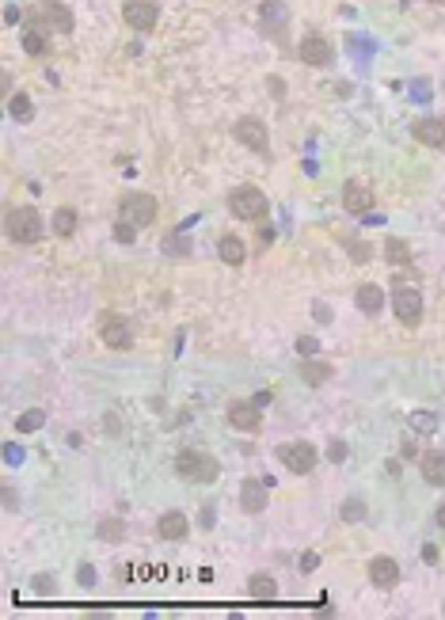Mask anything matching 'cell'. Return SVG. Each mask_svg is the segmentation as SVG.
Listing matches in <instances>:
<instances>
[{"instance_id":"43","label":"cell","mask_w":445,"mask_h":620,"mask_svg":"<svg viewBox=\"0 0 445 620\" xmlns=\"http://www.w3.org/2000/svg\"><path fill=\"white\" fill-rule=\"evenodd\" d=\"M434 517H438V525H441V529H445V503H441V506H438V514H434Z\"/></svg>"},{"instance_id":"21","label":"cell","mask_w":445,"mask_h":620,"mask_svg":"<svg viewBox=\"0 0 445 620\" xmlns=\"http://www.w3.org/2000/svg\"><path fill=\"white\" fill-rule=\"evenodd\" d=\"M248 597H255V601H274L278 582L271 579V574H251V579H248Z\"/></svg>"},{"instance_id":"35","label":"cell","mask_w":445,"mask_h":620,"mask_svg":"<svg viewBox=\"0 0 445 620\" xmlns=\"http://www.w3.org/2000/svg\"><path fill=\"white\" fill-rule=\"evenodd\" d=\"M76 582H80V586H95V567H92V563H80V567H76Z\"/></svg>"},{"instance_id":"14","label":"cell","mask_w":445,"mask_h":620,"mask_svg":"<svg viewBox=\"0 0 445 620\" xmlns=\"http://www.w3.org/2000/svg\"><path fill=\"white\" fill-rule=\"evenodd\" d=\"M342 206H347V214H354V217L370 214V209H373V191L362 179H350L347 186H342Z\"/></svg>"},{"instance_id":"17","label":"cell","mask_w":445,"mask_h":620,"mask_svg":"<svg viewBox=\"0 0 445 620\" xmlns=\"http://www.w3.org/2000/svg\"><path fill=\"white\" fill-rule=\"evenodd\" d=\"M419 472H422V480H426V483L445 487V453H438V449L422 453V457H419Z\"/></svg>"},{"instance_id":"37","label":"cell","mask_w":445,"mask_h":620,"mask_svg":"<svg viewBox=\"0 0 445 620\" xmlns=\"http://www.w3.org/2000/svg\"><path fill=\"white\" fill-rule=\"evenodd\" d=\"M328 461H347V446H342V441H328Z\"/></svg>"},{"instance_id":"6","label":"cell","mask_w":445,"mask_h":620,"mask_svg":"<svg viewBox=\"0 0 445 620\" xmlns=\"http://www.w3.org/2000/svg\"><path fill=\"white\" fill-rule=\"evenodd\" d=\"M157 198L152 194H145V191H130L126 198H122V206H118V214L126 217V221H133L137 228H145V225H152V217H157Z\"/></svg>"},{"instance_id":"22","label":"cell","mask_w":445,"mask_h":620,"mask_svg":"<svg viewBox=\"0 0 445 620\" xmlns=\"http://www.w3.org/2000/svg\"><path fill=\"white\" fill-rule=\"evenodd\" d=\"M297 373H301V381L305 384H313V389H316V384H324V381H331V365L328 362H301V369H297Z\"/></svg>"},{"instance_id":"1","label":"cell","mask_w":445,"mask_h":620,"mask_svg":"<svg viewBox=\"0 0 445 620\" xmlns=\"http://www.w3.org/2000/svg\"><path fill=\"white\" fill-rule=\"evenodd\" d=\"M23 23L46 31V35H69V31H73V12L61 4V0H38V4L27 12Z\"/></svg>"},{"instance_id":"16","label":"cell","mask_w":445,"mask_h":620,"mask_svg":"<svg viewBox=\"0 0 445 620\" xmlns=\"http://www.w3.org/2000/svg\"><path fill=\"white\" fill-rule=\"evenodd\" d=\"M411 134H415V141H422V145H430V149H445V118H419Z\"/></svg>"},{"instance_id":"18","label":"cell","mask_w":445,"mask_h":620,"mask_svg":"<svg viewBox=\"0 0 445 620\" xmlns=\"http://www.w3.org/2000/svg\"><path fill=\"white\" fill-rule=\"evenodd\" d=\"M187 529H191V522H187V514L183 510H168L157 522V533L164 537V540H183L187 537Z\"/></svg>"},{"instance_id":"28","label":"cell","mask_w":445,"mask_h":620,"mask_svg":"<svg viewBox=\"0 0 445 620\" xmlns=\"http://www.w3.org/2000/svg\"><path fill=\"white\" fill-rule=\"evenodd\" d=\"M42 423H46V411H23V415H19V423H16V430H19V434H35Z\"/></svg>"},{"instance_id":"9","label":"cell","mask_w":445,"mask_h":620,"mask_svg":"<svg viewBox=\"0 0 445 620\" xmlns=\"http://www.w3.org/2000/svg\"><path fill=\"white\" fill-rule=\"evenodd\" d=\"M392 312H396L399 324L415 327L422 320V293L411 290V285H396V290H392Z\"/></svg>"},{"instance_id":"32","label":"cell","mask_w":445,"mask_h":620,"mask_svg":"<svg viewBox=\"0 0 445 620\" xmlns=\"http://www.w3.org/2000/svg\"><path fill=\"white\" fill-rule=\"evenodd\" d=\"M411 426H415L419 434H434V426H438V419H434L430 411H415V415H411Z\"/></svg>"},{"instance_id":"36","label":"cell","mask_w":445,"mask_h":620,"mask_svg":"<svg viewBox=\"0 0 445 620\" xmlns=\"http://www.w3.org/2000/svg\"><path fill=\"white\" fill-rule=\"evenodd\" d=\"M316 350H320V339H313V335L297 339V354H316Z\"/></svg>"},{"instance_id":"7","label":"cell","mask_w":445,"mask_h":620,"mask_svg":"<svg viewBox=\"0 0 445 620\" xmlns=\"http://www.w3.org/2000/svg\"><path fill=\"white\" fill-rule=\"evenodd\" d=\"M99 339H103L110 350H130L133 347L130 320H122L118 312H103V316H99Z\"/></svg>"},{"instance_id":"29","label":"cell","mask_w":445,"mask_h":620,"mask_svg":"<svg viewBox=\"0 0 445 620\" xmlns=\"http://www.w3.org/2000/svg\"><path fill=\"white\" fill-rule=\"evenodd\" d=\"M164 251H168V256H191V240L179 236V232H172V236L164 240Z\"/></svg>"},{"instance_id":"15","label":"cell","mask_w":445,"mask_h":620,"mask_svg":"<svg viewBox=\"0 0 445 620\" xmlns=\"http://www.w3.org/2000/svg\"><path fill=\"white\" fill-rule=\"evenodd\" d=\"M370 582L377 586V590H392V586L399 582V563L392 556H377L370 563Z\"/></svg>"},{"instance_id":"27","label":"cell","mask_w":445,"mask_h":620,"mask_svg":"<svg viewBox=\"0 0 445 620\" xmlns=\"http://www.w3.org/2000/svg\"><path fill=\"white\" fill-rule=\"evenodd\" d=\"M362 517H365V503L358 499V495H350V499L342 503V522H347V525H358Z\"/></svg>"},{"instance_id":"30","label":"cell","mask_w":445,"mask_h":620,"mask_svg":"<svg viewBox=\"0 0 445 620\" xmlns=\"http://www.w3.org/2000/svg\"><path fill=\"white\" fill-rule=\"evenodd\" d=\"M99 537H103V540H122V537H126V525H122L118 517H107V522H99Z\"/></svg>"},{"instance_id":"44","label":"cell","mask_w":445,"mask_h":620,"mask_svg":"<svg viewBox=\"0 0 445 620\" xmlns=\"http://www.w3.org/2000/svg\"><path fill=\"white\" fill-rule=\"evenodd\" d=\"M430 4H445V0H430Z\"/></svg>"},{"instance_id":"40","label":"cell","mask_w":445,"mask_h":620,"mask_svg":"<svg viewBox=\"0 0 445 620\" xmlns=\"http://www.w3.org/2000/svg\"><path fill=\"white\" fill-rule=\"evenodd\" d=\"M202 529H214V510H209V506L202 510Z\"/></svg>"},{"instance_id":"39","label":"cell","mask_w":445,"mask_h":620,"mask_svg":"<svg viewBox=\"0 0 445 620\" xmlns=\"http://www.w3.org/2000/svg\"><path fill=\"white\" fill-rule=\"evenodd\" d=\"M422 559H426V563H438V548L426 545V548H422Z\"/></svg>"},{"instance_id":"3","label":"cell","mask_w":445,"mask_h":620,"mask_svg":"<svg viewBox=\"0 0 445 620\" xmlns=\"http://www.w3.org/2000/svg\"><path fill=\"white\" fill-rule=\"evenodd\" d=\"M229 209H232V217H240V221H266V214H271V198H266L259 186H236V191L229 194Z\"/></svg>"},{"instance_id":"10","label":"cell","mask_w":445,"mask_h":620,"mask_svg":"<svg viewBox=\"0 0 445 620\" xmlns=\"http://www.w3.org/2000/svg\"><path fill=\"white\" fill-rule=\"evenodd\" d=\"M122 19H126V27L149 35V31L157 27V19H160V8L152 4V0H126V4H122Z\"/></svg>"},{"instance_id":"2","label":"cell","mask_w":445,"mask_h":620,"mask_svg":"<svg viewBox=\"0 0 445 620\" xmlns=\"http://www.w3.org/2000/svg\"><path fill=\"white\" fill-rule=\"evenodd\" d=\"M175 472H179L183 480H194V483H214L221 475V464L209 457V453H202V449H179V457H175Z\"/></svg>"},{"instance_id":"38","label":"cell","mask_w":445,"mask_h":620,"mask_svg":"<svg viewBox=\"0 0 445 620\" xmlns=\"http://www.w3.org/2000/svg\"><path fill=\"white\" fill-rule=\"evenodd\" d=\"M4 461L8 464H23V449H19L16 441H8V446H4Z\"/></svg>"},{"instance_id":"8","label":"cell","mask_w":445,"mask_h":620,"mask_svg":"<svg viewBox=\"0 0 445 620\" xmlns=\"http://www.w3.org/2000/svg\"><path fill=\"white\" fill-rule=\"evenodd\" d=\"M278 461L293 475H308L316 468V449L308 441H286V446H278Z\"/></svg>"},{"instance_id":"13","label":"cell","mask_w":445,"mask_h":620,"mask_svg":"<svg viewBox=\"0 0 445 620\" xmlns=\"http://www.w3.org/2000/svg\"><path fill=\"white\" fill-rule=\"evenodd\" d=\"M297 58L305 65H313V69H328L331 65V42L324 35H305L301 46H297Z\"/></svg>"},{"instance_id":"41","label":"cell","mask_w":445,"mask_h":620,"mask_svg":"<svg viewBox=\"0 0 445 620\" xmlns=\"http://www.w3.org/2000/svg\"><path fill=\"white\" fill-rule=\"evenodd\" d=\"M316 563H320L316 556H305V559H301V571H316Z\"/></svg>"},{"instance_id":"31","label":"cell","mask_w":445,"mask_h":620,"mask_svg":"<svg viewBox=\"0 0 445 620\" xmlns=\"http://www.w3.org/2000/svg\"><path fill=\"white\" fill-rule=\"evenodd\" d=\"M115 240H118V243H133V240H137V225H133V221H126V217H118V221H115Z\"/></svg>"},{"instance_id":"5","label":"cell","mask_w":445,"mask_h":620,"mask_svg":"<svg viewBox=\"0 0 445 620\" xmlns=\"http://www.w3.org/2000/svg\"><path fill=\"white\" fill-rule=\"evenodd\" d=\"M232 134H236V141L244 149H251V152H259V157H266L271 152V134H266V126H263V118H255V115H244L236 126H232Z\"/></svg>"},{"instance_id":"12","label":"cell","mask_w":445,"mask_h":620,"mask_svg":"<svg viewBox=\"0 0 445 620\" xmlns=\"http://www.w3.org/2000/svg\"><path fill=\"white\" fill-rule=\"evenodd\" d=\"M266 503H271V480H244L240 483V510L248 514H263Z\"/></svg>"},{"instance_id":"20","label":"cell","mask_w":445,"mask_h":620,"mask_svg":"<svg viewBox=\"0 0 445 620\" xmlns=\"http://www.w3.org/2000/svg\"><path fill=\"white\" fill-rule=\"evenodd\" d=\"M354 305H358L365 316H377V312L384 308V293L377 290V285H362V290L354 293Z\"/></svg>"},{"instance_id":"4","label":"cell","mask_w":445,"mask_h":620,"mask_svg":"<svg viewBox=\"0 0 445 620\" xmlns=\"http://www.w3.org/2000/svg\"><path fill=\"white\" fill-rule=\"evenodd\" d=\"M8 236H12L16 243H38L42 240V214L38 209H31V206H19L8 214Z\"/></svg>"},{"instance_id":"23","label":"cell","mask_w":445,"mask_h":620,"mask_svg":"<svg viewBox=\"0 0 445 620\" xmlns=\"http://www.w3.org/2000/svg\"><path fill=\"white\" fill-rule=\"evenodd\" d=\"M23 50L35 53V58L50 53V35H46V31H38V27H27V23H23Z\"/></svg>"},{"instance_id":"42","label":"cell","mask_w":445,"mask_h":620,"mask_svg":"<svg viewBox=\"0 0 445 620\" xmlns=\"http://www.w3.org/2000/svg\"><path fill=\"white\" fill-rule=\"evenodd\" d=\"M316 320H320V324H328V320H331V312H328L324 305H316Z\"/></svg>"},{"instance_id":"26","label":"cell","mask_w":445,"mask_h":620,"mask_svg":"<svg viewBox=\"0 0 445 620\" xmlns=\"http://www.w3.org/2000/svg\"><path fill=\"white\" fill-rule=\"evenodd\" d=\"M76 225H80V221H76V209H73V206H61L58 214H53V232H58L61 240H65V236H73Z\"/></svg>"},{"instance_id":"33","label":"cell","mask_w":445,"mask_h":620,"mask_svg":"<svg viewBox=\"0 0 445 620\" xmlns=\"http://www.w3.org/2000/svg\"><path fill=\"white\" fill-rule=\"evenodd\" d=\"M31 590H35L38 597H50L53 594V579H50V574H38V579L31 582Z\"/></svg>"},{"instance_id":"34","label":"cell","mask_w":445,"mask_h":620,"mask_svg":"<svg viewBox=\"0 0 445 620\" xmlns=\"http://www.w3.org/2000/svg\"><path fill=\"white\" fill-rule=\"evenodd\" d=\"M347 248H350V259H354V263H365V259H370V243L347 240Z\"/></svg>"},{"instance_id":"24","label":"cell","mask_w":445,"mask_h":620,"mask_svg":"<svg viewBox=\"0 0 445 620\" xmlns=\"http://www.w3.org/2000/svg\"><path fill=\"white\" fill-rule=\"evenodd\" d=\"M384 259L392 263V267H407V263L415 259V251H411L407 240H388L384 243Z\"/></svg>"},{"instance_id":"25","label":"cell","mask_w":445,"mask_h":620,"mask_svg":"<svg viewBox=\"0 0 445 620\" xmlns=\"http://www.w3.org/2000/svg\"><path fill=\"white\" fill-rule=\"evenodd\" d=\"M8 115H12L16 122H31L35 118V103H31L27 92H16L12 99H8Z\"/></svg>"},{"instance_id":"19","label":"cell","mask_w":445,"mask_h":620,"mask_svg":"<svg viewBox=\"0 0 445 620\" xmlns=\"http://www.w3.org/2000/svg\"><path fill=\"white\" fill-rule=\"evenodd\" d=\"M217 256L225 259L229 267H240V263L248 259V243H244L236 232H225V236H221V243H217Z\"/></svg>"},{"instance_id":"11","label":"cell","mask_w":445,"mask_h":620,"mask_svg":"<svg viewBox=\"0 0 445 620\" xmlns=\"http://www.w3.org/2000/svg\"><path fill=\"white\" fill-rule=\"evenodd\" d=\"M229 423L244 430V434H259L263 430V407L255 400H232L229 404Z\"/></svg>"}]
</instances>
